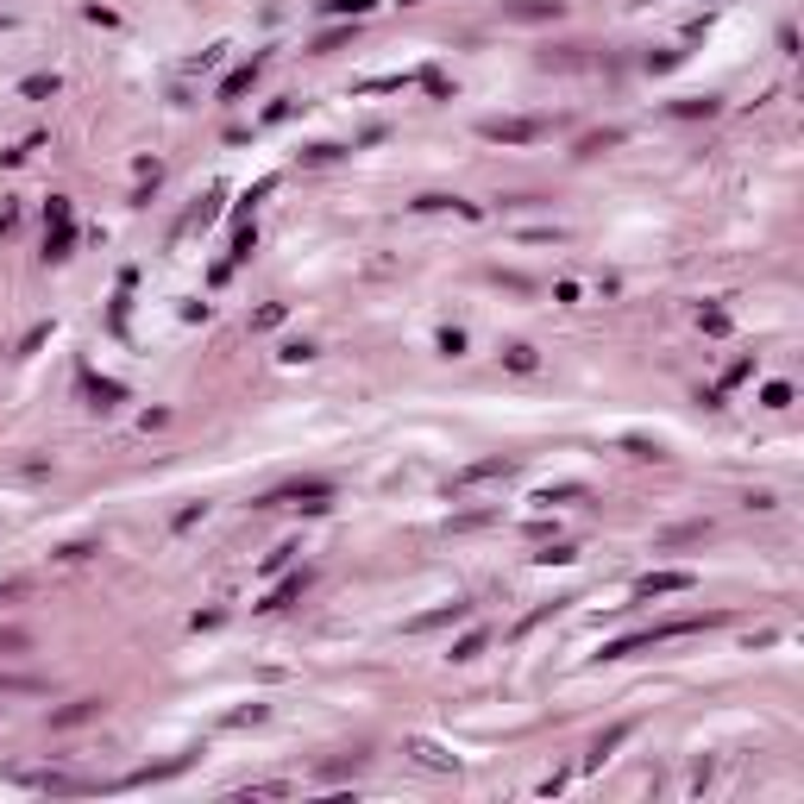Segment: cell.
Listing matches in <instances>:
<instances>
[{
	"mask_svg": "<svg viewBox=\"0 0 804 804\" xmlns=\"http://www.w3.org/2000/svg\"><path fill=\"white\" fill-rule=\"evenodd\" d=\"M722 622H729L722 610H691V616H667V622L641 628V635H622V641H610V647H604V660H635V653L660 647V641H685V635H704V628H722Z\"/></svg>",
	"mask_w": 804,
	"mask_h": 804,
	"instance_id": "6da1fadb",
	"label": "cell"
},
{
	"mask_svg": "<svg viewBox=\"0 0 804 804\" xmlns=\"http://www.w3.org/2000/svg\"><path fill=\"white\" fill-rule=\"evenodd\" d=\"M327 503H333V484H327V478H296V484L270 490L258 509H308V516H321Z\"/></svg>",
	"mask_w": 804,
	"mask_h": 804,
	"instance_id": "7a4b0ae2",
	"label": "cell"
},
{
	"mask_svg": "<svg viewBox=\"0 0 804 804\" xmlns=\"http://www.w3.org/2000/svg\"><path fill=\"white\" fill-rule=\"evenodd\" d=\"M69 252H76V214H69L63 195H51V207H44V258L63 264Z\"/></svg>",
	"mask_w": 804,
	"mask_h": 804,
	"instance_id": "3957f363",
	"label": "cell"
},
{
	"mask_svg": "<svg viewBox=\"0 0 804 804\" xmlns=\"http://www.w3.org/2000/svg\"><path fill=\"white\" fill-rule=\"evenodd\" d=\"M522 465L516 459H503V453H490V459H472V465H459L453 478H447V496H465V490H478V484H496V478H516Z\"/></svg>",
	"mask_w": 804,
	"mask_h": 804,
	"instance_id": "277c9868",
	"label": "cell"
},
{
	"mask_svg": "<svg viewBox=\"0 0 804 804\" xmlns=\"http://www.w3.org/2000/svg\"><path fill=\"white\" fill-rule=\"evenodd\" d=\"M478 132L490 144H535V138H547V120H484Z\"/></svg>",
	"mask_w": 804,
	"mask_h": 804,
	"instance_id": "5b68a950",
	"label": "cell"
},
{
	"mask_svg": "<svg viewBox=\"0 0 804 804\" xmlns=\"http://www.w3.org/2000/svg\"><path fill=\"white\" fill-rule=\"evenodd\" d=\"M472 616V597H453V604H441V610H421L415 622H409V635H433V628H453V622H465Z\"/></svg>",
	"mask_w": 804,
	"mask_h": 804,
	"instance_id": "8992f818",
	"label": "cell"
},
{
	"mask_svg": "<svg viewBox=\"0 0 804 804\" xmlns=\"http://www.w3.org/2000/svg\"><path fill=\"white\" fill-rule=\"evenodd\" d=\"M559 13H566V0H503V20H522V26H541Z\"/></svg>",
	"mask_w": 804,
	"mask_h": 804,
	"instance_id": "52a82bcc",
	"label": "cell"
},
{
	"mask_svg": "<svg viewBox=\"0 0 804 804\" xmlns=\"http://www.w3.org/2000/svg\"><path fill=\"white\" fill-rule=\"evenodd\" d=\"M673 591H691V572H647V578H635V597H673Z\"/></svg>",
	"mask_w": 804,
	"mask_h": 804,
	"instance_id": "ba28073f",
	"label": "cell"
},
{
	"mask_svg": "<svg viewBox=\"0 0 804 804\" xmlns=\"http://www.w3.org/2000/svg\"><path fill=\"white\" fill-rule=\"evenodd\" d=\"M302 591H308V566H302V572H283V578H277V591H270L258 610H283V604H296Z\"/></svg>",
	"mask_w": 804,
	"mask_h": 804,
	"instance_id": "9c48e42d",
	"label": "cell"
},
{
	"mask_svg": "<svg viewBox=\"0 0 804 804\" xmlns=\"http://www.w3.org/2000/svg\"><path fill=\"white\" fill-rule=\"evenodd\" d=\"M95 716H101V698H76V704L51 710V729H76V722H95Z\"/></svg>",
	"mask_w": 804,
	"mask_h": 804,
	"instance_id": "30bf717a",
	"label": "cell"
},
{
	"mask_svg": "<svg viewBox=\"0 0 804 804\" xmlns=\"http://www.w3.org/2000/svg\"><path fill=\"white\" fill-rule=\"evenodd\" d=\"M628 736H635V722H616V729H604V736L591 742V767H604V761H610V754H616Z\"/></svg>",
	"mask_w": 804,
	"mask_h": 804,
	"instance_id": "8fae6325",
	"label": "cell"
},
{
	"mask_svg": "<svg viewBox=\"0 0 804 804\" xmlns=\"http://www.w3.org/2000/svg\"><path fill=\"white\" fill-rule=\"evenodd\" d=\"M258 69H264V57H252V63H239V69H233V76L221 82V95H227V101H239V95H246V89L258 82Z\"/></svg>",
	"mask_w": 804,
	"mask_h": 804,
	"instance_id": "7c38bea8",
	"label": "cell"
},
{
	"mask_svg": "<svg viewBox=\"0 0 804 804\" xmlns=\"http://www.w3.org/2000/svg\"><path fill=\"white\" fill-rule=\"evenodd\" d=\"M315 7H321L327 20H364V13L378 7V0H315Z\"/></svg>",
	"mask_w": 804,
	"mask_h": 804,
	"instance_id": "4fadbf2b",
	"label": "cell"
},
{
	"mask_svg": "<svg viewBox=\"0 0 804 804\" xmlns=\"http://www.w3.org/2000/svg\"><path fill=\"white\" fill-rule=\"evenodd\" d=\"M26 785H38V792H63V798H69V792H89L82 779H69V773H26Z\"/></svg>",
	"mask_w": 804,
	"mask_h": 804,
	"instance_id": "5bb4252c",
	"label": "cell"
},
{
	"mask_svg": "<svg viewBox=\"0 0 804 804\" xmlns=\"http://www.w3.org/2000/svg\"><path fill=\"white\" fill-rule=\"evenodd\" d=\"M221 201H227L221 189H207V195H201V207H189V221H183V233H195V227H207V221H214V214H221Z\"/></svg>",
	"mask_w": 804,
	"mask_h": 804,
	"instance_id": "9a60e30c",
	"label": "cell"
},
{
	"mask_svg": "<svg viewBox=\"0 0 804 804\" xmlns=\"http://www.w3.org/2000/svg\"><path fill=\"white\" fill-rule=\"evenodd\" d=\"M82 390H89V402H95V409H113V402L126 396V390H120L113 378H82Z\"/></svg>",
	"mask_w": 804,
	"mask_h": 804,
	"instance_id": "2e32d148",
	"label": "cell"
},
{
	"mask_svg": "<svg viewBox=\"0 0 804 804\" xmlns=\"http://www.w3.org/2000/svg\"><path fill=\"white\" fill-rule=\"evenodd\" d=\"M484 647H490V635H484V628H472V635H459V641H453V653H447V660H459V667H465V660H478Z\"/></svg>",
	"mask_w": 804,
	"mask_h": 804,
	"instance_id": "e0dca14e",
	"label": "cell"
},
{
	"mask_svg": "<svg viewBox=\"0 0 804 804\" xmlns=\"http://www.w3.org/2000/svg\"><path fill=\"white\" fill-rule=\"evenodd\" d=\"M44 685L38 679H26V673H0V698H38Z\"/></svg>",
	"mask_w": 804,
	"mask_h": 804,
	"instance_id": "ac0fdd59",
	"label": "cell"
},
{
	"mask_svg": "<svg viewBox=\"0 0 804 804\" xmlns=\"http://www.w3.org/2000/svg\"><path fill=\"white\" fill-rule=\"evenodd\" d=\"M503 364H509V371H522V378H528L541 358H535V346H522V340H516V346H503Z\"/></svg>",
	"mask_w": 804,
	"mask_h": 804,
	"instance_id": "d6986e66",
	"label": "cell"
},
{
	"mask_svg": "<svg viewBox=\"0 0 804 804\" xmlns=\"http://www.w3.org/2000/svg\"><path fill=\"white\" fill-rule=\"evenodd\" d=\"M409 754H415L421 767H433V773H447V767H453V754H441L433 742H409Z\"/></svg>",
	"mask_w": 804,
	"mask_h": 804,
	"instance_id": "ffe728a7",
	"label": "cell"
},
{
	"mask_svg": "<svg viewBox=\"0 0 804 804\" xmlns=\"http://www.w3.org/2000/svg\"><path fill=\"white\" fill-rule=\"evenodd\" d=\"M610 144H622V132H616V126H604V132H584V138H578V152L591 158V152H610Z\"/></svg>",
	"mask_w": 804,
	"mask_h": 804,
	"instance_id": "44dd1931",
	"label": "cell"
},
{
	"mask_svg": "<svg viewBox=\"0 0 804 804\" xmlns=\"http://www.w3.org/2000/svg\"><path fill=\"white\" fill-rule=\"evenodd\" d=\"M352 26H358V20H352ZM352 26H333V32H321V38H315V57H327V51H346V44H352Z\"/></svg>",
	"mask_w": 804,
	"mask_h": 804,
	"instance_id": "7402d4cb",
	"label": "cell"
},
{
	"mask_svg": "<svg viewBox=\"0 0 804 804\" xmlns=\"http://www.w3.org/2000/svg\"><path fill=\"white\" fill-rule=\"evenodd\" d=\"M578 51H584V44H559V51H541V63H547V69H578V63H584Z\"/></svg>",
	"mask_w": 804,
	"mask_h": 804,
	"instance_id": "603a6c76",
	"label": "cell"
},
{
	"mask_svg": "<svg viewBox=\"0 0 804 804\" xmlns=\"http://www.w3.org/2000/svg\"><path fill=\"white\" fill-rule=\"evenodd\" d=\"M622 453H628V459H667V453H660V441H647V433H628V441H622Z\"/></svg>",
	"mask_w": 804,
	"mask_h": 804,
	"instance_id": "cb8c5ba5",
	"label": "cell"
},
{
	"mask_svg": "<svg viewBox=\"0 0 804 804\" xmlns=\"http://www.w3.org/2000/svg\"><path fill=\"white\" fill-rule=\"evenodd\" d=\"M673 113H679V120H698V113L710 120V113H716V101H710V95H691V101H673Z\"/></svg>",
	"mask_w": 804,
	"mask_h": 804,
	"instance_id": "d4e9b609",
	"label": "cell"
},
{
	"mask_svg": "<svg viewBox=\"0 0 804 804\" xmlns=\"http://www.w3.org/2000/svg\"><path fill=\"white\" fill-rule=\"evenodd\" d=\"M233 798H289V785L283 779H258V785H239Z\"/></svg>",
	"mask_w": 804,
	"mask_h": 804,
	"instance_id": "484cf974",
	"label": "cell"
},
{
	"mask_svg": "<svg viewBox=\"0 0 804 804\" xmlns=\"http://www.w3.org/2000/svg\"><path fill=\"white\" fill-rule=\"evenodd\" d=\"M584 496V484H553V490H541L535 503H578Z\"/></svg>",
	"mask_w": 804,
	"mask_h": 804,
	"instance_id": "4316f807",
	"label": "cell"
},
{
	"mask_svg": "<svg viewBox=\"0 0 804 804\" xmlns=\"http://www.w3.org/2000/svg\"><path fill=\"white\" fill-rule=\"evenodd\" d=\"M704 535H710V522H685V528L667 535V547H685V541H704Z\"/></svg>",
	"mask_w": 804,
	"mask_h": 804,
	"instance_id": "83f0119b",
	"label": "cell"
},
{
	"mask_svg": "<svg viewBox=\"0 0 804 804\" xmlns=\"http://www.w3.org/2000/svg\"><path fill=\"white\" fill-rule=\"evenodd\" d=\"M277 321H283V302H264V308H258V315H252V327H258V333H270V327H277Z\"/></svg>",
	"mask_w": 804,
	"mask_h": 804,
	"instance_id": "f1b7e54d",
	"label": "cell"
},
{
	"mask_svg": "<svg viewBox=\"0 0 804 804\" xmlns=\"http://www.w3.org/2000/svg\"><path fill=\"white\" fill-rule=\"evenodd\" d=\"M761 402H767V409H792V384H767Z\"/></svg>",
	"mask_w": 804,
	"mask_h": 804,
	"instance_id": "f546056e",
	"label": "cell"
},
{
	"mask_svg": "<svg viewBox=\"0 0 804 804\" xmlns=\"http://www.w3.org/2000/svg\"><path fill=\"white\" fill-rule=\"evenodd\" d=\"M535 559H541V566H572V559H578V547H566V541H559V547H547V553H535Z\"/></svg>",
	"mask_w": 804,
	"mask_h": 804,
	"instance_id": "4dcf8cb0",
	"label": "cell"
},
{
	"mask_svg": "<svg viewBox=\"0 0 804 804\" xmlns=\"http://www.w3.org/2000/svg\"><path fill=\"white\" fill-rule=\"evenodd\" d=\"M308 358H315L308 340H289V346H283V364H308Z\"/></svg>",
	"mask_w": 804,
	"mask_h": 804,
	"instance_id": "1f68e13d",
	"label": "cell"
},
{
	"mask_svg": "<svg viewBox=\"0 0 804 804\" xmlns=\"http://www.w3.org/2000/svg\"><path fill=\"white\" fill-rule=\"evenodd\" d=\"M26 641H32L26 628H0V653H26Z\"/></svg>",
	"mask_w": 804,
	"mask_h": 804,
	"instance_id": "d6a6232c",
	"label": "cell"
},
{
	"mask_svg": "<svg viewBox=\"0 0 804 804\" xmlns=\"http://www.w3.org/2000/svg\"><path fill=\"white\" fill-rule=\"evenodd\" d=\"M26 95H32V101H44V95H57V76H26Z\"/></svg>",
	"mask_w": 804,
	"mask_h": 804,
	"instance_id": "836d02e7",
	"label": "cell"
},
{
	"mask_svg": "<svg viewBox=\"0 0 804 804\" xmlns=\"http://www.w3.org/2000/svg\"><path fill=\"white\" fill-rule=\"evenodd\" d=\"M246 722H264V704H246V710L227 716V729H246Z\"/></svg>",
	"mask_w": 804,
	"mask_h": 804,
	"instance_id": "e575fe53",
	"label": "cell"
},
{
	"mask_svg": "<svg viewBox=\"0 0 804 804\" xmlns=\"http://www.w3.org/2000/svg\"><path fill=\"white\" fill-rule=\"evenodd\" d=\"M742 378H754V358H736V364L722 371V384H742Z\"/></svg>",
	"mask_w": 804,
	"mask_h": 804,
	"instance_id": "d590c367",
	"label": "cell"
},
{
	"mask_svg": "<svg viewBox=\"0 0 804 804\" xmlns=\"http://www.w3.org/2000/svg\"><path fill=\"white\" fill-rule=\"evenodd\" d=\"M698 321H704V333H729V315H722V308H704Z\"/></svg>",
	"mask_w": 804,
	"mask_h": 804,
	"instance_id": "8d00e7d4",
	"label": "cell"
},
{
	"mask_svg": "<svg viewBox=\"0 0 804 804\" xmlns=\"http://www.w3.org/2000/svg\"><path fill=\"white\" fill-rule=\"evenodd\" d=\"M441 352H447V358H459V352H465V333H459V327H447V333H441Z\"/></svg>",
	"mask_w": 804,
	"mask_h": 804,
	"instance_id": "74e56055",
	"label": "cell"
},
{
	"mask_svg": "<svg viewBox=\"0 0 804 804\" xmlns=\"http://www.w3.org/2000/svg\"><path fill=\"white\" fill-rule=\"evenodd\" d=\"M95 553V541H69V547H57V559H89Z\"/></svg>",
	"mask_w": 804,
	"mask_h": 804,
	"instance_id": "f35d334b",
	"label": "cell"
},
{
	"mask_svg": "<svg viewBox=\"0 0 804 804\" xmlns=\"http://www.w3.org/2000/svg\"><path fill=\"white\" fill-rule=\"evenodd\" d=\"M20 591H26V578H7V584H0V597H20Z\"/></svg>",
	"mask_w": 804,
	"mask_h": 804,
	"instance_id": "ab89813d",
	"label": "cell"
},
{
	"mask_svg": "<svg viewBox=\"0 0 804 804\" xmlns=\"http://www.w3.org/2000/svg\"><path fill=\"white\" fill-rule=\"evenodd\" d=\"M635 7H653V0H635Z\"/></svg>",
	"mask_w": 804,
	"mask_h": 804,
	"instance_id": "60d3db41",
	"label": "cell"
}]
</instances>
